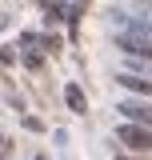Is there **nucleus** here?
<instances>
[{
    "instance_id": "obj_4",
    "label": "nucleus",
    "mask_w": 152,
    "mask_h": 160,
    "mask_svg": "<svg viewBox=\"0 0 152 160\" xmlns=\"http://www.w3.org/2000/svg\"><path fill=\"white\" fill-rule=\"evenodd\" d=\"M120 88H128L132 96H148L152 100V80H144V76H132V72H120Z\"/></svg>"
},
{
    "instance_id": "obj_8",
    "label": "nucleus",
    "mask_w": 152,
    "mask_h": 160,
    "mask_svg": "<svg viewBox=\"0 0 152 160\" xmlns=\"http://www.w3.org/2000/svg\"><path fill=\"white\" fill-rule=\"evenodd\" d=\"M116 160H136V156H116Z\"/></svg>"
},
{
    "instance_id": "obj_3",
    "label": "nucleus",
    "mask_w": 152,
    "mask_h": 160,
    "mask_svg": "<svg viewBox=\"0 0 152 160\" xmlns=\"http://www.w3.org/2000/svg\"><path fill=\"white\" fill-rule=\"evenodd\" d=\"M116 112L128 120V124H144V128H152V100L128 96V100H120V104H116Z\"/></svg>"
},
{
    "instance_id": "obj_5",
    "label": "nucleus",
    "mask_w": 152,
    "mask_h": 160,
    "mask_svg": "<svg viewBox=\"0 0 152 160\" xmlns=\"http://www.w3.org/2000/svg\"><path fill=\"white\" fill-rule=\"evenodd\" d=\"M132 32H140V36H148V40H152V16H140V20L132 16Z\"/></svg>"
},
{
    "instance_id": "obj_7",
    "label": "nucleus",
    "mask_w": 152,
    "mask_h": 160,
    "mask_svg": "<svg viewBox=\"0 0 152 160\" xmlns=\"http://www.w3.org/2000/svg\"><path fill=\"white\" fill-rule=\"evenodd\" d=\"M140 4H144V8H152V0H140Z\"/></svg>"
},
{
    "instance_id": "obj_9",
    "label": "nucleus",
    "mask_w": 152,
    "mask_h": 160,
    "mask_svg": "<svg viewBox=\"0 0 152 160\" xmlns=\"http://www.w3.org/2000/svg\"><path fill=\"white\" fill-rule=\"evenodd\" d=\"M0 152H4V136H0Z\"/></svg>"
},
{
    "instance_id": "obj_1",
    "label": "nucleus",
    "mask_w": 152,
    "mask_h": 160,
    "mask_svg": "<svg viewBox=\"0 0 152 160\" xmlns=\"http://www.w3.org/2000/svg\"><path fill=\"white\" fill-rule=\"evenodd\" d=\"M116 48H120L128 60H144V64H152V40L140 36V32H120V36H116Z\"/></svg>"
},
{
    "instance_id": "obj_6",
    "label": "nucleus",
    "mask_w": 152,
    "mask_h": 160,
    "mask_svg": "<svg viewBox=\"0 0 152 160\" xmlns=\"http://www.w3.org/2000/svg\"><path fill=\"white\" fill-rule=\"evenodd\" d=\"M68 104H72V112H84V92L80 88H68Z\"/></svg>"
},
{
    "instance_id": "obj_2",
    "label": "nucleus",
    "mask_w": 152,
    "mask_h": 160,
    "mask_svg": "<svg viewBox=\"0 0 152 160\" xmlns=\"http://www.w3.org/2000/svg\"><path fill=\"white\" fill-rule=\"evenodd\" d=\"M116 140L120 144H128L132 152H152V128H144V124H120L116 128Z\"/></svg>"
}]
</instances>
